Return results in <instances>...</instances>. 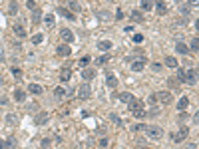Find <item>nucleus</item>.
I'll return each instance as SVG.
<instances>
[{"label": "nucleus", "mask_w": 199, "mask_h": 149, "mask_svg": "<svg viewBox=\"0 0 199 149\" xmlns=\"http://www.w3.org/2000/svg\"><path fill=\"white\" fill-rule=\"evenodd\" d=\"M155 12H157L159 16L167 14V6H165V2H163V0H155Z\"/></svg>", "instance_id": "nucleus-10"}, {"label": "nucleus", "mask_w": 199, "mask_h": 149, "mask_svg": "<svg viewBox=\"0 0 199 149\" xmlns=\"http://www.w3.org/2000/svg\"><path fill=\"white\" fill-rule=\"evenodd\" d=\"M70 10H74V12H80V4H78L76 0H70Z\"/></svg>", "instance_id": "nucleus-34"}, {"label": "nucleus", "mask_w": 199, "mask_h": 149, "mask_svg": "<svg viewBox=\"0 0 199 149\" xmlns=\"http://www.w3.org/2000/svg\"><path fill=\"white\" fill-rule=\"evenodd\" d=\"M163 64H165L167 68H177V60L173 58V56H167V58H165V62H163Z\"/></svg>", "instance_id": "nucleus-20"}, {"label": "nucleus", "mask_w": 199, "mask_h": 149, "mask_svg": "<svg viewBox=\"0 0 199 149\" xmlns=\"http://www.w3.org/2000/svg\"><path fill=\"white\" fill-rule=\"evenodd\" d=\"M78 97H80V100H90V97H92V86L88 82L80 86V90H78Z\"/></svg>", "instance_id": "nucleus-3"}, {"label": "nucleus", "mask_w": 199, "mask_h": 149, "mask_svg": "<svg viewBox=\"0 0 199 149\" xmlns=\"http://www.w3.org/2000/svg\"><path fill=\"white\" fill-rule=\"evenodd\" d=\"M108 60H109V56H100V58L96 60V62H98V66H104V64L108 62Z\"/></svg>", "instance_id": "nucleus-37"}, {"label": "nucleus", "mask_w": 199, "mask_h": 149, "mask_svg": "<svg viewBox=\"0 0 199 149\" xmlns=\"http://www.w3.org/2000/svg\"><path fill=\"white\" fill-rule=\"evenodd\" d=\"M132 20H133V22H142V20H143V14L139 12V10H133V12H132Z\"/></svg>", "instance_id": "nucleus-21"}, {"label": "nucleus", "mask_w": 199, "mask_h": 149, "mask_svg": "<svg viewBox=\"0 0 199 149\" xmlns=\"http://www.w3.org/2000/svg\"><path fill=\"white\" fill-rule=\"evenodd\" d=\"M44 24H46L48 28H52V26H54V16L52 14H46V16H44Z\"/></svg>", "instance_id": "nucleus-25"}, {"label": "nucleus", "mask_w": 199, "mask_h": 149, "mask_svg": "<svg viewBox=\"0 0 199 149\" xmlns=\"http://www.w3.org/2000/svg\"><path fill=\"white\" fill-rule=\"evenodd\" d=\"M54 96H56L58 100H62V97L66 96V90H64V87H56V90H54Z\"/></svg>", "instance_id": "nucleus-27"}, {"label": "nucleus", "mask_w": 199, "mask_h": 149, "mask_svg": "<svg viewBox=\"0 0 199 149\" xmlns=\"http://www.w3.org/2000/svg\"><path fill=\"white\" fill-rule=\"evenodd\" d=\"M132 97H133V96H132V94H128V91H123V94H119V100H122V101H126V103H128V101L132 100Z\"/></svg>", "instance_id": "nucleus-32"}, {"label": "nucleus", "mask_w": 199, "mask_h": 149, "mask_svg": "<svg viewBox=\"0 0 199 149\" xmlns=\"http://www.w3.org/2000/svg\"><path fill=\"white\" fill-rule=\"evenodd\" d=\"M185 82H189V84L197 82V70H195V68H189V70L185 72Z\"/></svg>", "instance_id": "nucleus-7"}, {"label": "nucleus", "mask_w": 199, "mask_h": 149, "mask_svg": "<svg viewBox=\"0 0 199 149\" xmlns=\"http://www.w3.org/2000/svg\"><path fill=\"white\" fill-rule=\"evenodd\" d=\"M100 145H102V147H108V137H102V139H100Z\"/></svg>", "instance_id": "nucleus-43"}, {"label": "nucleus", "mask_w": 199, "mask_h": 149, "mask_svg": "<svg viewBox=\"0 0 199 149\" xmlns=\"http://www.w3.org/2000/svg\"><path fill=\"white\" fill-rule=\"evenodd\" d=\"M56 52H58V56H64V58H66V56H70V46H68V44H60V46H58L56 48Z\"/></svg>", "instance_id": "nucleus-11"}, {"label": "nucleus", "mask_w": 199, "mask_h": 149, "mask_svg": "<svg viewBox=\"0 0 199 149\" xmlns=\"http://www.w3.org/2000/svg\"><path fill=\"white\" fill-rule=\"evenodd\" d=\"M177 82H185V70H177Z\"/></svg>", "instance_id": "nucleus-35"}, {"label": "nucleus", "mask_w": 199, "mask_h": 149, "mask_svg": "<svg viewBox=\"0 0 199 149\" xmlns=\"http://www.w3.org/2000/svg\"><path fill=\"white\" fill-rule=\"evenodd\" d=\"M116 18H118V20L123 18V12H122V10H118V12H116Z\"/></svg>", "instance_id": "nucleus-44"}, {"label": "nucleus", "mask_w": 199, "mask_h": 149, "mask_svg": "<svg viewBox=\"0 0 199 149\" xmlns=\"http://www.w3.org/2000/svg\"><path fill=\"white\" fill-rule=\"evenodd\" d=\"M8 10H10L8 14H12V16H14V14H18V4H16V2H10Z\"/></svg>", "instance_id": "nucleus-31"}, {"label": "nucleus", "mask_w": 199, "mask_h": 149, "mask_svg": "<svg viewBox=\"0 0 199 149\" xmlns=\"http://www.w3.org/2000/svg\"><path fill=\"white\" fill-rule=\"evenodd\" d=\"M82 78H84V82H92L96 78V70L94 68H86L84 72H82Z\"/></svg>", "instance_id": "nucleus-8"}, {"label": "nucleus", "mask_w": 199, "mask_h": 149, "mask_svg": "<svg viewBox=\"0 0 199 149\" xmlns=\"http://www.w3.org/2000/svg\"><path fill=\"white\" fill-rule=\"evenodd\" d=\"M42 40H44V34H34L32 38H30V42H32V44H40Z\"/></svg>", "instance_id": "nucleus-29"}, {"label": "nucleus", "mask_w": 199, "mask_h": 149, "mask_svg": "<svg viewBox=\"0 0 199 149\" xmlns=\"http://www.w3.org/2000/svg\"><path fill=\"white\" fill-rule=\"evenodd\" d=\"M157 100H159L163 106H169L171 101H173V94H171V91H161L159 96H157Z\"/></svg>", "instance_id": "nucleus-5"}, {"label": "nucleus", "mask_w": 199, "mask_h": 149, "mask_svg": "<svg viewBox=\"0 0 199 149\" xmlns=\"http://www.w3.org/2000/svg\"><path fill=\"white\" fill-rule=\"evenodd\" d=\"M132 113H133L135 117H138V119H142V117H145V109H143V107H142V109H135V111H132Z\"/></svg>", "instance_id": "nucleus-33"}, {"label": "nucleus", "mask_w": 199, "mask_h": 149, "mask_svg": "<svg viewBox=\"0 0 199 149\" xmlns=\"http://www.w3.org/2000/svg\"><path fill=\"white\" fill-rule=\"evenodd\" d=\"M128 107H129V111L142 109V107H143V101H142V100H138V97H132V100L128 101Z\"/></svg>", "instance_id": "nucleus-6"}, {"label": "nucleus", "mask_w": 199, "mask_h": 149, "mask_svg": "<svg viewBox=\"0 0 199 149\" xmlns=\"http://www.w3.org/2000/svg\"><path fill=\"white\" fill-rule=\"evenodd\" d=\"M187 135H189V127L181 125V131L179 133H169V139H173V143H181L183 139H187Z\"/></svg>", "instance_id": "nucleus-2"}, {"label": "nucleus", "mask_w": 199, "mask_h": 149, "mask_svg": "<svg viewBox=\"0 0 199 149\" xmlns=\"http://www.w3.org/2000/svg\"><path fill=\"white\" fill-rule=\"evenodd\" d=\"M143 127H145V125H143V123H138V125H133L132 129H133V131H142Z\"/></svg>", "instance_id": "nucleus-41"}, {"label": "nucleus", "mask_w": 199, "mask_h": 149, "mask_svg": "<svg viewBox=\"0 0 199 149\" xmlns=\"http://www.w3.org/2000/svg\"><path fill=\"white\" fill-rule=\"evenodd\" d=\"M152 8H153L152 0H142V10H143V12H147V10H152Z\"/></svg>", "instance_id": "nucleus-22"}, {"label": "nucleus", "mask_w": 199, "mask_h": 149, "mask_svg": "<svg viewBox=\"0 0 199 149\" xmlns=\"http://www.w3.org/2000/svg\"><path fill=\"white\" fill-rule=\"evenodd\" d=\"M60 12H62V14H64V16H66L68 20H76V14H72L70 10H66V8H60Z\"/></svg>", "instance_id": "nucleus-30"}, {"label": "nucleus", "mask_w": 199, "mask_h": 149, "mask_svg": "<svg viewBox=\"0 0 199 149\" xmlns=\"http://www.w3.org/2000/svg\"><path fill=\"white\" fill-rule=\"evenodd\" d=\"M14 34L18 36V38H24V36H26V30H24V26L16 24V26H14Z\"/></svg>", "instance_id": "nucleus-19"}, {"label": "nucleus", "mask_w": 199, "mask_h": 149, "mask_svg": "<svg viewBox=\"0 0 199 149\" xmlns=\"http://www.w3.org/2000/svg\"><path fill=\"white\" fill-rule=\"evenodd\" d=\"M189 2H191V4H193V6H195V4H197V0H189Z\"/></svg>", "instance_id": "nucleus-48"}, {"label": "nucleus", "mask_w": 199, "mask_h": 149, "mask_svg": "<svg viewBox=\"0 0 199 149\" xmlns=\"http://www.w3.org/2000/svg\"><path fill=\"white\" fill-rule=\"evenodd\" d=\"M149 101H152V103H155V101H157V96H155V94H152V96H149Z\"/></svg>", "instance_id": "nucleus-45"}, {"label": "nucleus", "mask_w": 199, "mask_h": 149, "mask_svg": "<svg viewBox=\"0 0 199 149\" xmlns=\"http://www.w3.org/2000/svg\"><path fill=\"white\" fill-rule=\"evenodd\" d=\"M28 91H30V94H34V96H38V94H42V91H44V87L40 86V84H30Z\"/></svg>", "instance_id": "nucleus-13"}, {"label": "nucleus", "mask_w": 199, "mask_h": 149, "mask_svg": "<svg viewBox=\"0 0 199 149\" xmlns=\"http://www.w3.org/2000/svg\"><path fill=\"white\" fill-rule=\"evenodd\" d=\"M48 121V113L46 111H40V113H36V117H34V123L36 125H42V123H46Z\"/></svg>", "instance_id": "nucleus-12"}, {"label": "nucleus", "mask_w": 199, "mask_h": 149, "mask_svg": "<svg viewBox=\"0 0 199 149\" xmlns=\"http://www.w3.org/2000/svg\"><path fill=\"white\" fill-rule=\"evenodd\" d=\"M90 62H92V58H90V56H84V58L80 60V64H82V66H84V68L88 66V64H90Z\"/></svg>", "instance_id": "nucleus-38"}, {"label": "nucleus", "mask_w": 199, "mask_h": 149, "mask_svg": "<svg viewBox=\"0 0 199 149\" xmlns=\"http://www.w3.org/2000/svg\"><path fill=\"white\" fill-rule=\"evenodd\" d=\"M26 6H28L30 10H34V8H36V2H34V0H28V2H26Z\"/></svg>", "instance_id": "nucleus-42"}, {"label": "nucleus", "mask_w": 199, "mask_h": 149, "mask_svg": "<svg viewBox=\"0 0 199 149\" xmlns=\"http://www.w3.org/2000/svg\"><path fill=\"white\" fill-rule=\"evenodd\" d=\"M106 86L108 87H118V78H116V74H106Z\"/></svg>", "instance_id": "nucleus-9"}, {"label": "nucleus", "mask_w": 199, "mask_h": 149, "mask_svg": "<svg viewBox=\"0 0 199 149\" xmlns=\"http://www.w3.org/2000/svg\"><path fill=\"white\" fill-rule=\"evenodd\" d=\"M177 86H179V82H177V80H171V78H169V87H173V90H175Z\"/></svg>", "instance_id": "nucleus-40"}, {"label": "nucleus", "mask_w": 199, "mask_h": 149, "mask_svg": "<svg viewBox=\"0 0 199 149\" xmlns=\"http://www.w3.org/2000/svg\"><path fill=\"white\" fill-rule=\"evenodd\" d=\"M143 66H145V58L142 56V58H139V62H133V64H132V70H133V72H142Z\"/></svg>", "instance_id": "nucleus-14"}, {"label": "nucleus", "mask_w": 199, "mask_h": 149, "mask_svg": "<svg viewBox=\"0 0 199 149\" xmlns=\"http://www.w3.org/2000/svg\"><path fill=\"white\" fill-rule=\"evenodd\" d=\"M187 48H191V50H199V40H197V38H193V40H191V44L187 46Z\"/></svg>", "instance_id": "nucleus-36"}, {"label": "nucleus", "mask_w": 199, "mask_h": 149, "mask_svg": "<svg viewBox=\"0 0 199 149\" xmlns=\"http://www.w3.org/2000/svg\"><path fill=\"white\" fill-rule=\"evenodd\" d=\"M108 117H109V121H114L116 125H122V123H123V121H122V117H119L118 113H109Z\"/></svg>", "instance_id": "nucleus-24"}, {"label": "nucleus", "mask_w": 199, "mask_h": 149, "mask_svg": "<svg viewBox=\"0 0 199 149\" xmlns=\"http://www.w3.org/2000/svg\"><path fill=\"white\" fill-rule=\"evenodd\" d=\"M143 131L147 133L149 139H161V137H163V129H161L159 125H145Z\"/></svg>", "instance_id": "nucleus-1"}, {"label": "nucleus", "mask_w": 199, "mask_h": 149, "mask_svg": "<svg viewBox=\"0 0 199 149\" xmlns=\"http://www.w3.org/2000/svg\"><path fill=\"white\" fill-rule=\"evenodd\" d=\"M60 38L64 40L66 44H72V42H74V32H72V30H68V28H62V30H60Z\"/></svg>", "instance_id": "nucleus-4"}, {"label": "nucleus", "mask_w": 199, "mask_h": 149, "mask_svg": "<svg viewBox=\"0 0 199 149\" xmlns=\"http://www.w3.org/2000/svg\"><path fill=\"white\" fill-rule=\"evenodd\" d=\"M98 48L102 50V52H108V50L112 48V42H109V40H102V42H98Z\"/></svg>", "instance_id": "nucleus-18"}, {"label": "nucleus", "mask_w": 199, "mask_h": 149, "mask_svg": "<svg viewBox=\"0 0 199 149\" xmlns=\"http://www.w3.org/2000/svg\"><path fill=\"white\" fill-rule=\"evenodd\" d=\"M70 78H72V72L68 70V68H62V70H60V80H62V82H68Z\"/></svg>", "instance_id": "nucleus-16"}, {"label": "nucleus", "mask_w": 199, "mask_h": 149, "mask_svg": "<svg viewBox=\"0 0 199 149\" xmlns=\"http://www.w3.org/2000/svg\"><path fill=\"white\" fill-rule=\"evenodd\" d=\"M6 147V143H4V141H0V149H4Z\"/></svg>", "instance_id": "nucleus-47"}, {"label": "nucleus", "mask_w": 199, "mask_h": 149, "mask_svg": "<svg viewBox=\"0 0 199 149\" xmlns=\"http://www.w3.org/2000/svg\"><path fill=\"white\" fill-rule=\"evenodd\" d=\"M175 50H177L179 54H187V52H189V48H187V46H185L183 42H179V44H177V46H175Z\"/></svg>", "instance_id": "nucleus-26"}, {"label": "nucleus", "mask_w": 199, "mask_h": 149, "mask_svg": "<svg viewBox=\"0 0 199 149\" xmlns=\"http://www.w3.org/2000/svg\"><path fill=\"white\" fill-rule=\"evenodd\" d=\"M135 149H152V147H145V145H138Z\"/></svg>", "instance_id": "nucleus-46"}, {"label": "nucleus", "mask_w": 199, "mask_h": 149, "mask_svg": "<svg viewBox=\"0 0 199 149\" xmlns=\"http://www.w3.org/2000/svg\"><path fill=\"white\" fill-rule=\"evenodd\" d=\"M187 107H189V97H181V100L177 101V109H179V111H185Z\"/></svg>", "instance_id": "nucleus-15"}, {"label": "nucleus", "mask_w": 199, "mask_h": 149, "mask_svg": "<svg viewBox=\"0 0 199 149\" xmlns=\"http://www.w3.org/2000/svg\"><path fill=\"white\" fill-rule=\"evenodd\" d=\"M14 100L16 101H24V100H26V91L20 90V87H18V90H14Z\"/></svg>", "instance_id": "nucleus-17"}, {"label": "nucleus", "mask_w": 199, "mask_h": 149, "mask_svg": "<svg viewBox=\"0 0 199 149\" xmlns=\"http://www.w3.org/2000/svg\"><path fill=\"white\" fill-rule=\"evenodd\" d=\"M32 22H34V24H38V22H40V10L38 8L32 10Z\"/></svg>", "instance_id": "nucleus-28"}, {"label": "nucleus", "mask_w": 199, "mask_h": 149, "mask_svg": "<svg viewBox=\"0 0 199 149\" xmlns=\"http://www.w3.org/2000/svg\"><path fill=\"white\" fill-rule=\"evenodd\" d=\"M6 123H8V125H16V123H18V117H16L14 113H8V116H6Z\"/></svg>", "instance_id": "nucleus-23"}, {"label": "nucleus", "mask_w": 199, "mask_h": 149, "mask_svg": "<svg viewBox=\"0 0 199 149\" xmlns=\"http://www.w3.org/2000/svg\"><path fill=\"white\" fill-rule=\"evenodd\" d=\"M133 42H135V44L143 42V36H142V34H135V36H133Z\"/></svg>", "instance_id": "nucleus-39"}]
</instances>
